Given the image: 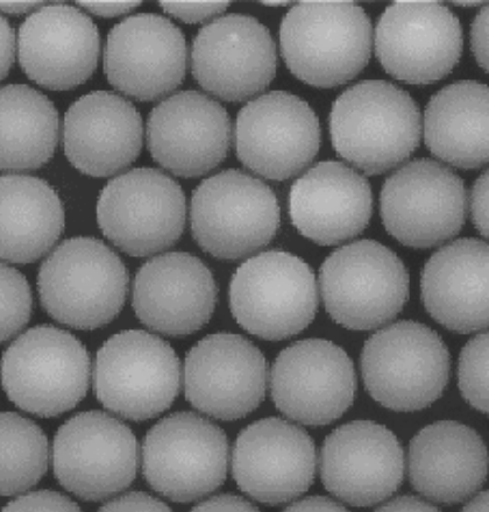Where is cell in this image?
Returning a JSON list of instances; mask_svg holds the SVG:
<instances>
[{"mask_svg": "<svg viewBox=\"0 0 489 512\" xmlns=\"http://www.w3.org/2000/svg\"><path fill=\"white\" fill-rule=\"evenodd\" d=\"M184 34L166 17L140 13L120 21L106 41L104 73L113 88L141 102L173 92L187 73Z\"/></svg>", "mask_w": 489, "mask_h": 512, "instance_id": "cell-20", "label": "cell"}, {"mask_svg": "<svg viewBox=\"0 0 489 512\" xmlns=\"http://www.w3.org/2000/svg\"><path fill=\"white\" fill-rule=\"evenodd\" d=\"M32 293L26 277L16 268L2 265V340L24 329L32 315Z\"/></svg>", "mask_w": 489, "mask_h": 512, "instance_id": "cell-34", "label": "cell"}, {"mask_svg": "<svg viewBox=\"0 0 489 512\" xmlns=\"http://www.w3.org/2000/svg\"><path fill=\"white\" fill-rule=\"evenodd\" d=\"M102 511H169L167 504L145 493H129L106 502Z\"/></svg>", "mask_w": 489, "mask_h": 512, "instance_id": "cell-37", "label": "cell"}, {"mask_svg": "<svg viewBox=\"0 0 489 512\" xmlns=\"http://www.w3.org/2000/svg\"><path fill=\"white\" fill-rule=\"evenodd\" d=\"M451 355L437 332L402 320L374 333L361 353L365 388L382 407L413 412L430 407L450 379Z\"/></svg>", "mask_w": 489, "mask_h": 512, "instance_id": "cell-4", "label": "cell"}, {"mask_svg": "<svg viewBox=\"0 0 489 512\" xmlns=\"http://www.w3.org/2000/svg\"><path fill=\"white\" fill-rule=\"evenodd\" d=\"M372 212L370 182L342 162L318 163L290 189V220L317 245L335 246L359 236Z\"/></svg>", "mask_w": 489, "mask_h": 512, "instance_id": "cell-25", "label": "cell"}, {"mask_svg": "<svg viewBox=\"0 0 489 512\" xmlns=\"http://www.w3.org/2000/svg\"><path fill=\"white\" fill-rule=\"evenodd\" d=\"M287 511H345L339 502L324 496H311L296 501L286 509Z\"/></svg>", "mask_w": 489, "mask_h": 512, "instance_id": "cell-42", "label": "cell"}, {"mask_svg": "<svg viewBox=\"0 0 489 512\" xmlns=\"http://www.w3.org/2000/svg\"><path fill=\"white\" fill-rule=\"evenodd\" d=\"M330 133L344 160L367 175H380L400 166L420 145L421 111L398 85L363 81L333 103Z\"/></svg>", "mask_w": 489, "mask_h": 512, "instance_id": "cell-1", "label": "cell"}, {"mask_svg": "<svg viewBox=\"0 0 489 512\" xmlns=\"http://www.w3.org/2000/svg\"><path fill=\"white\" fill-rule=\"evenodd\" d=\"M271 391L276 408L292 421L328 425L351 408L357 391L356 369L349 355L332 341H297L276 358Z\"/></svg>", "mask_w": 489, "mask_h": 512, "instance_id": "cell-16", "label": "cell"}, {"mask_svg": "<svg viewBox=\"0 0 489 512\" xmlns=\"http://www.w3.org/2000/svg\"><path fill=\"white\" fill-rule=\"evenodd\" d=\"M267 382L265 355L239 334H210L191 348L184 362L187 401L219 421L250 415L264 401Z\"/></svg>", "mask_w": 489, "mask_h": 512, "instance_id": "cell-18", "label": "cell"}, {"mask_svg": "<svg viewBox=\"0 0 489 512\" xmlns=\"http://www.w3.org/2000/svg\"><path fill=\"white\" fill-rule=\"evenodd\" d=\"M230 308L237 323L255 337L269 341L294 337L316 316L313 269L285 251L255 255L232 276Z\"/></svg>", "mask_w": 489, "mask_h": 512, "instance_id": "cell-9", "label": "cell"}, {"mask_svg": "<svg viewBox=\"0 0 489 512\" xmlns=\"http://www.w3.org/2000/svg\"><path fill=\"white\" fill-rule=\"evenodd\" d=\"M379 511H437L432 504L415 496H400L389 501Z\"/></svg>", "mask_w": 489, "mask_h": 512, "instance_id": "cell-43", "label": "cell"}, {"mask_svg": "<svg viewBox=\"0 0 489 512\" xmlns=\"http://www.w3.org/2000/svg\"><path fill=\"white\" fill-rule=\"evenodd\" d=\"M230 144L228 111L202 92H176L155 106L147 120L152 158L184 179L202 176L221 165Z\"/></svg>", "mask_w": 489, "mask_h": 512, "instance_id": "cell-22", "label": "cell"}, {"mask_svg": "<svg viewBox=\"0 0 489 512\" xmlns=\"http://www.w3.org/2000/svg\"><path fill=\"white\" fill-rule=\"evenodd\" d=\"M313 438L281 418L260 419L240 432L232 453V474L251 499L268 506L295 501L315 481Z\"/></svg>", "mask_w": 489, "mask_h": 512, "instance_id": "cell-19", "label": "cell"}, {"mask_svg": "<svg viewBox=\"0 0 489 512\" xmlns=\"http://www.w3.org/2000/svg\"><path fill=\"white\" fill-rule=\"evenodd\" d=\"M138 466L133 431L105 412H80L54 437L55 478L83 501L101 502L124 492L136 480Z\"/></svg>", "mask_w": 489, "mask_h": 512, "instance_id": "cell-12", "label": "cell"}, {"mask_svg": "<svg viewBox=\"0 0 489 512\" xmlns=\"http://www.w3.org/2000/svg\"><path fill=\"white\" fill-rule=\"evenodd\" d=\"M262 4L266 5V6H285L289 3H285V2H262Z\"/></svg>", "mask_w": 489, "mask_h": 512, "instance_id": "cell-48", "label": "cell"}, {"mask_svg": "<svg viewBox=\"0 0 489 512\" xmlns=\"http://www.w3.org/2000/svg\"><path fill=\"white\" fill-rule=\"evenodd\" d=\"M409 478L416 492L441 504L464 502L484 485L488 451L478 432L462 423L425 426L409 446Z\"/></svg>", "mask_w": 489, "mask_h": 512, "instance_id": "cell-27", "label": "cell"}, {"mask_svg": "<svg viewBox=\"0 0 489 512\" xmlns=\"http://www.w3.org/2000/svg\"><path fill=\"white\" fill-rule=\"evenodd\" d=\"M457 4L458 6H465V7H472V6H477V5H480V4H483V3H478V2H473V3H469V2H458V3H455Z\"/></svg>", "mask_w": 489, "mask_h": 512, "instance_id": "cell-47", "label": "cell"}, {"mask_svg": "<svg viewBox=\"0 0 489 512\" xmlns=\"http://www.w3.org/2000/svg\"><path fill=\"white\" fill-rule=\"evenodd\" d=\"M323 485L339 501L368 508L386 501L405 478V453L391 430L354 421L333 431L321 451Z\"/></svg>", "mask_w": 489, "mask_h": 512, "instance_id": "cell-21", "label": "cell"}, {"mask_svg": "<svg viewBox=\"0 0 489 512\" xmlns=\"http://www.w3.org/2000/svg\"><path fill=\"white\" fill-rule=\"evenodd\" d=\"M229 440L218 425L194 412L162 418L147 432L143 471L155 492L176 503L200 501L228 475Z\"/></svg>", "mask_w": 489, "mask_h": 512, "instance_id": "cell-10", "label": "cell"}, {"mask_svg": "<svg viewBox=\"0 0 489 512\" xmlns=\"http://www.w3.org/2000/svg\"><path fill=\"white\" fill-rule=\"evenodd\" d=\"M2 10L5 13L10 14H21L27 13L28 11H32L35 7L42 5L39 2H2Z\"/></svg>", "mask_w": 489, "mask_h": 512, "instance_id": "cell-45", "label": "cell"}, {"mask_svg": "<svg viewBox=\"0 0 489 512\" xmlns=\"http://www.w3.org/2000/svg\"><path fill=\"white\" fill-rule=\"evenodd\" d=\"M4 511H77V504L69 497L48 490L20 495Z\"/></svg>", "mask_w": 489, "mask_h": 512, "instance_id": "cell-35", "label": "cell"}, {"mask_svg": "<svg viewBox=\"0 0 489 512\" xmlns=\"http://www.w3.org/2000/svg\"><path fill=\"white\" fill-rule=\"evenodd\" d=\"M214 275L195 255L166 253L147 261L133 284V309L148 329L168 337L201 330L214 315Z\"/></svg>", "mask_w": 489, "mask_h": 512, "instance_id": "cell-23", "label": "cell"}, {"mask_svg": "<svg viewBox=\"0 0 489 512\" xmlns=\"http://www.w3.org/2000/svg\"><path fill=\"white\" fill-rule=\"evenodd\" d=\"M488 260L485 241L459 239L425 263L424 307L445 329L466 334L488 326Z\"/></svg>", "mask_w": 489, "mask_h": 512, "instance_id": "cell-28", "label": "cell"}, {"mask_svg": "<svg viewBox=\"0 0 489 512\" xmlns=\"http://www.w3.org/2000/svg\"><path fill=\"white\" fill-rule=\"evenodd\" d=\"M144 126L139 111L122 96L94 91L77 99L66 113L63 146L81 173L118 174L137 160Z\"/></svg>", "mask_w": 489, "mask_h": 512, "instance_id": "cell-26", "label": "cell"}, {"mask_svg": "<svg viewBox=\"0 0 489 512\" xmlns=\"http://www.w3.org/2000/svg\"><path fill=\"white\" fill-rule=\"evenodd\" d=\"M237 155L264 179L285 181L299 175L321 148L320 120L311 106L286 91L253 99L237 117Z\"/></svg>", "mask_w": 489, "mask_h": 512, "instance_id": "cell-15", "label": "cell"}, {"mask_svg": "<svg viewBox=\"0 0 489 512\" xmlns=\"http://www.w3.org/2000/svg\"><path fill=\"white\" fill-rule=\"evenodd\" d=\"M464 49L460 20L436 2H395L375 31V53L386 73L415 85L443 80Z\"/></svg>", "mask_w": 489, "mask_h": 512, "instance_id": "cell-14", "label": "cell"}, {"mask_svg": "<svg viewBox=\"0 0 489 512\" xmlns=\"http://www.w3.org/2000/svg\"><path fill=\"white\" fill-rule=\"evenodd\" d=\"M127 290L125 263L94 238L63 241L39 269L42 307L56 322L77 330L111 323L124 307Z\"/></svg>", "mask_w": 489, "mask_h": 512, "instance_id": "cell-3", "label": "cell"}, {"mask_svg": "<svg viewBox=\"0 0 489 512\" xmlns=\"http://www.w3.org/2000/svg\"><path fill=\"white\" fill-rule=\"evenodd\" d=\"M488 333L479 334L460 353V391L474 409L488 414Z\"/></svg>", "mask_w": 489, "mask_h": 512, "instance_id": "cell-33", "label": "cell"}, {"mask_svg": "<svg viewBox=\"0 0 489 512\" xmlns=\"http://www.w3.org/2000/svg\"><path fill=\"white\" fill-rule=\"evenodd\" d=\"M283 60L300 81L321 89L339 87L365 69L372 53V23L350 2H301L283 18Z\"/></svg>", "mask_w": 489, "mask_h": 512, "instance_id": "cell-2", "label": "cell"}, {"mask_svg": "<svg viewBox=\"0 0 489 512\" xmlns=\"http://www.w3.org/2000/svg\"><path fill=\"white\" fill-rule=\"evenodd\" d=\"M194 511H254L251 502L236 495H218L198 503Z\"/></svg>", "mask_w": 489, "mask_h": 512, "instance_id": "cell-40", "label": "cell"}, {"mask_svg": "<svg viewBox=\"0 0 489 512\" xmlns=\"http://www.w3.org/2000/svg\"><path fill=\"white\" fill-rule=\"evenodd\" d=\"M471 47L479 66L488 71V6H484L473 21Z\"/></svg>", "mask_w": 489, "mask_h": 512, "instance_id": "cell-39", "label": "cell"}, {"mask_svg": "<svg viewBox=\"0 0 489 512\" xmlns=\"http://www.w3.org/2000/svg\"><path fill=\"white\" fill-rule=\"evenodd\" d=\"M465 511H488V492L474 497L464 509Z\"/></svg>", "mask_w": 489, "mask_h": 512, "instance_id": "cell-46", "label": "cell"}, {"mask_svg": "<svg viewBox=\"0 0 489 512\" xmlns=\"http://www.w3.org/2000/svg\"><path fill=\"white\" fill-rule=\"evenodd\" d=\"M101 39L94 21L74 6H40L20 26L21 68L49 90H70L96 70Z\"/></svg>", "mask_w": 489, "mask_h": 512, "instance_id": "cell-24", "label": "cell"}, {"mask_svg": "<svg viewBox=\"0 0 489 512\" xmlns=\"http://www.w3.org/2000/svg\"><path fill=\"white\" fill-rule=\"evenodd\" d=\"M54 104L24 84L2 89V169L25 172L51 160L59 141Z\"/></svg>", "mask_w": 489, "mask_h": 512, "instance_id": "cell-31", "label": "cell"}, {"mask_svg": "<svg viewBox=\"0 0 489 512\" xmlns=\"http://www.w3.org/2000/svg\"><path fill=\"white\" fill-rule=\"evenodd\" d=\"M487 85L460 81L432 96L424 112V141L439 160L460 169L488 162Z\"/></svg>", "mask_w": 489, "mask_h": 512, "instance_id": "cell-29", "label": "cell"}, {"mask_svg": "<svg viewBox=\"0 0 489 512\" xmlns=\"http://www.w3.org/2000/svg\"><path fill=\"white\" fill-rule=\"evenodd\" d=\"M278 198L254 176L229 169L209 177L191 198V232L205 253L221 260L246 258L279 231Z\"/></svg>", "mask_w": 489, "mask_h": 512, "instance_id": "cell-7", "label": "cell"}, {"mask_svg": "<svg viewBox=\"0 0 489 512\" xmlns=\"http://www.w3.org/2000/svg\"><path fill=\"white\" fill-rule=\"evenodd\" d=\"M182 188L158 169L137 168L108 183L97 203V222L120 251L136 258L179 241L186 226Z\"/></svg>", "mask_w": 489, "mask_h": 512, "instance_id": "cell-11", "label": "cell"}, {"mask_svg": "<svg viewBox=\"0 0 489 512\" xmlns=\"http://www.w3.org/2000/svg\"><path fill=\"white\" fill-rule=\"evenodd\" d=\"M380 211L385 229L402 245L417 250L436 247L463 229L465 183L443 163L417 159L388 177Z\"/></svg>", "mask_w": 489, "mask_h": 512, "instance_id": "cell-13", "label": "cell"}, {"mask_svg": "<svg viewBox=\"0 0 489 512\" xmlns=\"http://www.w3.org/2000/svg\"><path fill=\"white\" fill-rule=\"evenodd\" d=\"M229 2H161L162 10L188 24L218 16L228 9Z\"/></svg>", "mask_w": 489, "mask_h": 512, "instance_id": "cell-36", "label": "cell"}, {"mask_svg": "<svg viewBox=\"0 0 489 512\" xmlns=\"http://www.w3.org/2000/svg\"><path fill=\"white\" fill-rule=\"evenodd\" d=\"M83 9L97 14L99 17H117L130 13L140 2H79Z\"/></svg>", "mask_w": 489, "mask_h": 512, "instance_id": "cell-41", "label": "cell"}, {"mask_svg": "<svg viewBox=\"0 0 489 512\" xmlns=\"http://www.w3.org/2000/svg\"><path fill=\"white\" fill-rule=\"evenodd\" d=\"M14 42L13 28L10 26L9 21L2 18V78L9 74L14 60Z\"/></svg>", "mask_w": 489, "mask_h": 512, "instance_id": "cell-44", "label": "cell"}, {"mask_svg": "<svg viewBox=\"0 0 489 512\" xmlns=\"http://www.w3.org/2000/svg\"><path fill=\"white\" fill-rule=\"evenodd\" d=\"M180 387L179 357L152 333L122 331L99 348L94 390L112 414L132 422L148 421L172 407Z\"/></svg>", "mask_w": 489, "mask_h": 512, "instance_id": "cell-8", "label": "cell"}, {"mask_svg": "<svg viewBox=\"0 0 489 512\" xmlns=\"http://www.w3.org/2000/svg\"><path fill=\"white\" fill-rule=\"evenodd\" d=\"M470 202L473 223L481 236L488 238V172L474 183Z\"/></svg>", "mask_w": 489, "mask_h": 512, "instance_id": "cell-38", "label": "cell"}, {"mask_svg": "<svg viewBox=\"0 0 489 512\" xmlns=\"http://www.w3.org/2000/svg\"><path fill=\"white\" fill-rule=\"evenodd\" d=\"M191 69L198 84L226 102H244L269 87L278 69L267 27L247 14L212 20L197 33Z\"/></svg>", "mask_w": 489, "mask_h": 512, "instance_id": "cell-17", "label": "cell"}, {"mask_svg": "<svg viewBox=\"0 0 489 512\" xmlns=\"http://www.w3.org/2000/svg\"><path fill=\"white\" fill-rule=\"evenodd\" d=\"M409 283L408 269L398 254L367 239L338 248L320 272L326 312L353 331H370L391 322L406 307Z\"/></svg>", "mask_w": 489, "mask_h": 512, "instance_id": "cell-6", "label": "cell"}, {"mask_svg": "<svg viewBox=\"0 0 489 512\" xmlns=\"http://www.w3.org/2000/svg\"><path fill=\"white\" fill-rule=\"evenodd\" d=\"M49 448L45 432L14 412L2 414V496L26 493L44 478Z\"/></svg>", "mask_w": 489, "mask_h": 512, "instance_id": "cell-32", "label": "cell"}, {"mask_svg": "<svg viewBox=\"0 0 489 512\" xmlns=\"http://www.w3.org/2000/svg\"><path fill=\"white\" fill-rule=\"evenodd\" d=\"M2 383L19 409L44 418L60 416L88 393L89 353L72 333L49 325L33 327L4 353Z\"/></svg>", "mask_w": 489, "mask_h": 512, "instance_id": "cell-5", "label": "cell"}, {"mask_svg": "<svg viewBox=\"0 0 489 512\" xmlns=\"http://www.w3.org/2000/svg\"><path fill=\"white\" fill-rule=\"evenodd\" d=\"M65 229V210L55 190L37 177H2V258L26 265L52 250Z\"/></svg>", "mask_w": 489, "mask_h": 512, "instance_id": "cell-30", "label": "cell"}]
</instances>
